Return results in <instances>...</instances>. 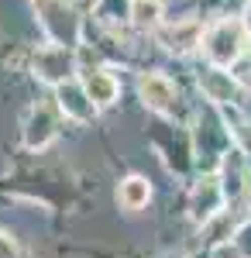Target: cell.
<instances>
[{"mask_svg": "<svg viewBox=\"0 0 251 258\" xmlns=\"http://www.w3.org/2000/svg\"><path fill=\"white\" fill-rule=\"evenodd\" d=\"M220 207H224V189H220V179H203V182L193 189V203H190L193 217L200 220V224H207L213 214H220Z\"/></svg>", "mask_w": 251, "mask_h": 258, "instance_id": "9", "label": "cell"}, {"mask_svg": "<svg viewBox=\"0 0 251 258\" xmlns=\"http://www.w3.org/2000/svg\"><path fill=\"white\" fill-rule=\"evenodd\" d=\"M0 258H18V244L11 241V234L0 231Z\"/></svg>", "mask_w": 251, "mask_h": 258, "instance_id": "16", "label": "cell"}, {"mask_svg": "<svg viewBox=\"0 0 251 258\" xmlns=\"http://www.w3.org/2000/svg\"><path fill=\"white\" fill-rule=\"evenodd\" d=\"M128 18L135 21L138 28H162V18H165V4L162 0H131V11Z\"/></svg>", "mask_w": 251, "mask_h": 258, "instance_id": "13", "label": "cell"}, {"mask_svg": "<svg viewBox=\"0 0 251 258\" xmlns=\"http://www.w3.org/2000/svg\"><path fill=\"white\" fill-rule=\"evenodd\" d=\"M55 97H58V107H62V114L66 117L79 120V124H86V120L97 117V103L90 100V93H86V86L76 80H66L55 86Z\"/></svg>", "mask_w": 251, "mask_h": 258, "instance_id": "5", "label": "cell"}, {"mask_svg": "<svg viewBox=\"0 0 251 258\" xmlns=\"http://www.w3.org/2000/svg\"><path fill=\"white\" fill-rule=\"evenodd\" d=\"M244 31H248V38H251V11H248V21H244Z\"/></svg>", "mask_w": 251, "mask_h": 258, "instance_id": "17", "label": "cell"}, {"mask_svg": "<svg viewBox=\"0 0 251 258\" xmlns=\"http://www.w3.org/2000/svg\"><path fill=\"white\" fill-rule=\"evenodd\" d=\"M58 135V120L55 114L48 110V107H31V114L24 120V148H31V152H41V148H48Z\"/></svg>", "mask_w": 251, "mask_h": 258, "instance_id": "7", "label": "cell"}, {"mask_svg": "<svg viewBox=\"0 0 251 258\" xmlns=\"http://www.w3.org/2000/svg\"><path fill=\"white\" fill-rule=\"evenodd\" d=\"M148 200H152V186H148V179L128 176L120 186H117V203H120L124 210H141V207H148Z\"/></svg>", "mask_w": 251, "mask_h": 258, "instance_id": "11", "label": "cell"}, {"mask_svg": "<svg viewBox=\"0 0 251 258\" xmlns=\"http://www.w3.org/2000/svg\"><path fill=\"white\" fill-rule=\"evenodd\" d=\"M234 234V220L227 214H213L207 224H203V238L210 241V244H224V241Z\"/></svg>", "mask_w": 251, "mask_h": 258, "instance_id": "14", "label": "cell"}, {"mask_svg": "<svg viewBox=\"0 0 251 258\" xmlns=\"http://www.w3.org/2000/svg\"><path fill=\"white\" fill-rule=\"evenodd\" d=\"M213 258H244V251H241L237 244H231V241H224V244H217Z\"/></svg>", "mask_w": 251, "mask_h": 258, "instance_id": "15", "label": "cell"}, {"mask_svg": "<svg viewBox=\"0 0 251 258\" xmlns=\"http://www.w3.org/2000/svg\"><path fill=\"white\" fill-rule=\"evenodd\" d=\"M35 11H38V21H41V31L55 45H69L76 48L79 41V18L73 11L69 0H31Z\"/></svg>", "mask_w": 251, "mask_h": 258, "instance_id": "2", "label": "cell"}, {"mask_svg": "<svg viewBox=\"0 0 251 258\" xmlns=\"http://www.w3.org/2000/svg\"><path fill=\"white\" fill-rule=\"evenodd\" d=\"M220 189H224V200H237L241 193H244V162H241V148H237V152H227Z\"/></svg>", "mask_w": 251, "mask_h": 258, "instance_id": "12", "label": "cell"}, {"mask_svg": "<svg viewBox=\"0 0 251 258\" xmlns=\"http://www.w3.org/2000/svg\"><path fill=\"white\" fill-rule=\"evenodd\" d=\"M244 45H248V31L241 21H217L203 31V41L200 48L207 52V59L220 69H227L244 55Z\"/></svg>", "mask_w": 251, "mask_h": 258, "instance_id": "1", "label": "cell"}, {"mask_svg": "<svg viewBox=\"0 0 251 258\" xmlns=\"http://www.w3.org/2000/svg\"><path fill=\"white\" fill-rule=\"evenodd\" d=\"M138 97L141 103L155 110V114H162V117H169L175 110V103H179V93H175V83L169 76H162V73H148V76H141L138 80Z\"/></svg>", "mask_w": 251, "mask_h": 258, "instance_id": "4", "label": "cell"}, {"mask_svg": "<svg viewBox=\"0 0 251 258\" xmlns=\"http://www.w3.org/2000/svg\"><path fill=\"white\" fill-rule=\"evenodd\" d=\"M158 41L175 52V55H186V52H193L200 48V41H203V24L200 21H175V24H165V28H158Z\"/></svg>", "mask_w": 251, "mask_h": 258, "instance_id": "8", "label": "cell"}, {"mask_svg": "<svg viewBox=\"0 0 251 258\" xmlns=\"http://www.w3.org/2000/svg\"><path fill=\"white\" fill-rule=\"evenodd\" d=\"M200 90L217 107H227V103H237L241 100V83L234 80L231 73H224L220 66H210L207 73H200Z\"/></svg>", "mask_w": 251, "mask_h": 258, "instance_id": "6", "label": "cell"}, {"mask_svg": "<svg viewBox=\"0 0 251 258\" xmlns=\"http://www.w3.org/2000/svg\"><path fill=\"white\" fill-rule=\"evenodd\" d=\"M31 69H35V76L41 83L58 86V83H66V80H76V55H73L69 45H45V48L35 52Z\"/></svg>", "mask_w": 251, "mask_h": 258, "instance_id": "3", "label": "cell"}, {"mask_svg": "<svg viewBox=\"0 0 251 258\" xmlns=\"http://www.w3.org/2000/svg\"><path fill=\"white\" fill-rule=\"evenodd\" d=\"M83 86H86V93H90V100L100 107H110V103H117V93H120V83H117L114 73H107V69H97V73H90L86 80H83Z\"/></svg>", "mask_w": 251, "mask_h": 258, "instance_id": "10", "label": "cell"}, {"mask_svg": "<svg viewBox=\"0 0 251 258\" xmlns=\"http://www.w3.org/2000/svg\"><path fill=\"white\" fill-rule=\"evenodd\" d=\"M248 4H251V0H248Z\"/></svg>", "mask_w": 251, "mask_h": 258, "instance_id": "18", "label": "cell"}]
</instances>
